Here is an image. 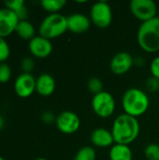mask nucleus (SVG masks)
<instances>
[{"mask_svg":"<svg viewBox=\"0 0 159 160\" xmlns=\"http://www.w3.org/2000/svg\"><path fill=\"white\" fill-rule=\"evenodd\" d=\"M140 130L141 127L137 118L122 113L114 119L111 131L114 143L129 145L139 137Z\"/></svg>","mask_w":159,"mask_h":160,"instance_id":"1","label":"nucleus"},{"mask_svg":"<svg viewBox=\"0 0 159 160\" xmlns=\"http://www.w3.org/2000/svg\"><path fill=\"white\" fill-rule=\"evenodd\" d=\"M150 98L142 89L132 87L127 89L122 98L124 113L138 118L143 115L149 109Z\"/></svg>","mask_w":159,"mask_h":160,"instance_id":"2","label":"nucleus"},{"mask_svg":"<svg viewBox=\"0 0 159 160\" xmlns=\"http://www.w3.org/2000/svg\"><path fill=\"white\" fill-rule=\"evenodd\" d=\"M137 41L142 50L146 52L159 51V18L157 17L142 22L137 32Z\"/></svg>","mask_w":159,"mask_h":160,"instance_id":"3","label":"nucleus"},{"mask_svg":"<svg viewBox=\"0 0 159 160\" xmlns=\"http://www.w3.org/2000/svg\"><path fill=\"white\" fill-rule=\"evenodd\" d=\"M67 31V17L61 13L47 15L38 26L39 36L50 40L61 37Z\"/></svg>","mask_w":159,"mask_h":160,"instance_id":"4","label":"nucleus"},{"mask_svg":"<svg viewBox=\"0 0 159 160\" xmlns=\"http://www.w3.org/2000/svg\"><path fill=\"white\" fill-rule=\"evenodd\" d=\"M91 105L95 114L100 118L111 117L116 108V102L113 96L107 91H102L94 95Z\"/></svg>","mask_w":159,"mask_h":160,"instance_id":"5","label":"nucleus"},{"mask_svg":"<svg viewBox=\"0 0 159 160\" xmlns=\"http://www.w3.org/2000/svg\"><path fill=\"white\" fill-rule=\"evenodd\" d=\"M90 20L98 28H107L111 25L113 14L112 7L105 1H98L93 4L90 9Z\"/></svg>","mask_w":159,"mask_h":160,"instance_id":"6","label":"nucleus"},{"mask_svg":"<svg viewBox=\"0 0 159 160\" xmlns=\"http://www.w3.org/2000/svg\"><path fill=\"white\" fill-rule=\"evenodd\" d=\"M129 7L132 15L142 22L158 17L157 6L153 0H132Z\"/></svg>","mask_w":159,"mask_h":160,"instance_id":"7","label":"nucleus"},{"mask_svg":"<svg viewBox=\"0 0 159 160\" xmlns=\"http://www.w3.org/2000/svg\"><path fill=\"white\" fill-rule=\"evenodd\" d=\"M56 128L64 134L71 135L77 132L81 127L80 117L71 111H64L56 116Z\"/></svg>","mask_w":159,"mask_h":160,"instance_id":"8","label":"nucleus"},{"mask_svg":"<svg viewBox=\"0 0 159 160\" xmlns=\"http://www.w3.org/2000/svg\"><path fill=\"white\" fill-rule=\"evenodd\" d=\"M36 80L32 73L22 72L14 81V90L18 97L22 98H29L36 91Z\"/></svg>","mask_w":159,"mask_h":160,"instance_id":"9","label":"nucleus"},{"mask_svg":"<svg viewBox=\"0 0 159 160\" xmlns=\"http://www.w3.org/2000/svg\"><path fill=\"white\" fill-rule=\"evenodd\" d=\"M134 65V58L127 52H117L110 62L111 71L118 76L127 73Z\"/></svg>","mask_w":159,"mask_h":160,"instance_id":"10","label":"nucleus"},{"mask_svg":"<svg viewBox=\"0 0 159 160\" xmlns=\"http://www.w3.org/2000/svg\"><path fill=\"white\" fill-rule=\"evenodd\" d=\"M20 22L16 13L7 8H0V37L6 38L13 32Z\"/></svg>","mask_w":159,"mask_h":160,"instance_id":"11","label":"nucleus"},{"mask_svg":"<svg viewBox=\"0 0 159 160\" xmlns=\"http://www.w3.org/2000/svg\"><path fill=\"white\" fill-rule=\"evenodd\" d=\"M28 49L33 56L37 58H46L52 52V44L50 39L38 35L29 41Z\"/></svg>","mask_w":159,"mask_h":160,"instance_id":"12","label":"nucleus"},{"mask_svg":"<svg viewBox=\"0 0 159 160\" xmlns=\"http://www.w3.org/2000/svg\"><path fill=\"white\" fill-rule=\"evenodd\" d=\"M67 31L74 34H82L89 30L91 20L82 13H72L67 17Z\"/></svg>","mask_w":159,"mask_h":160,"instance_id":"13","label":"nucleus"},{"mask_svg":"<svg viewBox=\"0 0 159 160\" xmlns=\"http://www.w3.org/2000/svg\"><path fill=\"white\" fill-rule=\"evenodd\" d=\"M90 141L93 145L98 148L112 147L114 144L112 131L103 128H97L94 129L90 134Z\"/></svg>","mask_w":159,"mask_h":160,"instance_id":"14","label":"nucleus"},{"mask_svg":"<svg viewBox=\"0 0 159 160\" xmlns=\"http://www.w3.org/2000/svg\"><path fill=\"white\" fill-rule=\"evenodd\" d=\"M55 90V81L49 73L40 74L36 80V92L42 97H50Z\"/></svg>","mask_w":159,"mask_h":160,"instance_id":"15","label":"nucleus"},{"mask_svg":"<svg viewBox=\"0 0 159 160\" xmlns=\"http://www.w3.org/2000/svg\"><path fill=\"white\" fill-rule=\"evenodd\" d=\"M110 160H132L133 154L129 145L114 143L109 153Z\"/></svg>","mask_w":159,"mask_h":160,"instance_id":"16","label":"nucleus"},{"mask_svg":"<svg viewBox=\"0 0 159 160\" xmlns=\"http://www.w3.org/2000/svg\"><path fill=\"white\" fill-rule=\"evenodd\" d=\"M15 33L22 39L30 41L33 38L36 37V28L34 24L28 20L20 21L16 26Z\"/></svg>","mask_w":159,"mask_h":160,"instance_id":"17","label":"nucleus"},{"mask_svg":"<svg viewBox=\"0 0 159 160\" xmlns=\"http://www.w3.org/2000/svg\"><path fill=\"white\" fill-rule=\"evenodd\" d=\"M65 0H41L40 6L41 8L49 12V14L59 13V11L65 7Z\"/></svg>","mask_w":159,"mask_h":160,"instance_id":"18","label":"nucleus"},{"mask_svg":"<svg viewBox=\"0 0 159 160\" xmlns=\"http://www.w3.org/2000/svg\"><path fill=\"white\" fill-rule=\"evenodd\" d=\"M96 150L91 146H83L77 152L74 160H96Z\"/></svg>","mask_w":159,"mask_h":160,"instance_id":"19","label":"nucleus"},{"mask_svg":"<svg viewBox=\"0 0 159 160\" xmlns=\"http://www.w3.org/2000/svg\"><path fill=\"white\" fill-rule=\"evenodd\" d=\"M87 88L94 95H97V94L104 91L103 83H102L101 80L97 77H93V78L89 79V81L87 82Z\"/></svg>","mask_w":159,"mask_h":160,"instance_id":"20","label":"nucleus"},{"mask_svg":"<svg viewBox=\"0 0 159 160\" xmlns=\"http://www.w3.org/2000/svg\"><path fill=\"white\" fill-rule=\"evenodd\" d=\"M144 156L147 160H159V145L150 143L144 149Z\"/></svg>","mask_w":159,"mask_h":160,"instance_id":"21","label":"nucleus"},{"mask_svg":"<svg viewBox=\"0 0 159 160\" xmlns=\"http://www.w3.org/2000/svg\"><path fill=\"white\" fill-rule=\"evenodd\" d=\"M10 55V48L6 38L0 37V64L6 63Z\"/></svg>","mask_w":159,"mask_h":160,"instance_id":"22","label":"nucleus"},{"mask_svg":"<svg viewBox=\"0 0 159 160\" xmlns=\"http://www.w3.org/2000/svg\"><path fill=\"white\" fill-rule=\"evenodd\" d=\"M12 75V70L7 63L0 64V83L7 82Z\"/></svg>","mask_w":159,"mask_h":160,"instance_id":"23","label":"nucleus"},{"mask_svg":"<svg viewBox=\"0 0 159 160\" xmlns=\"http://www.w3.org/2000/svg\"><path fill=\"white\" fill-rule=\"evenodd\" d=\"M35 66H36L35 61L30 56H26L22 58L21 62V68L23 73H32V71L35 68Z\"/></svg>","mask_w":159,"mask_h":160,"instance_id":"24","label":"nucleus"},{"mask_svg":"<svg viewBox=\"0 0 159 160\" xmlns=\"http://www.w3.org/2000/svg\"><path fill=\"white\" fill-rule=\"evenodd\" d=\"M5 8L16 12L20 8L25 6V2L23 0H7L4 2Z\"/></svg>","mask_w":159,"mask_h":160,"instance_id":"25","label":"nucleus"},{"mask_svg":"<svg viewBox=\"0 0 159 160\" xmlns=\"http://www.w3.org/2000/svg\"><path fill=\"white\" fill-rule=\"evenodd\" d=\"M146 88L151 93H156L159 91V80L154 77L150 78L146 82Z\"/></svg>","mask_w":159,"mask_h":160,"instance_id":"26","label":"nucleus"},{"mask_svg":"<svg viewBox=\"0 0 159 160\" xmlns=\"http://www.w3.org/2000/svg\"><path fill=\"white\" fill-rule=\"evenodd\" d=\"M150 71L152 74V77L159 80V55L155 57L150 65Z\"/></svg>","mask_w":159,"mask_h":160,"instance_id":"27","label":"nucleus"},{"mask_svg":"<svg viewBox=\"0 0 159 160\" xmlns=\"http://www.w3.org/2000/svg\"><path fill=\"white\" fill-rule=\"evenodd\" d=\"M41 121L45 124H52L56 121V116L52 112H44L41 114Z\"/></svg>","mask_w":159,"mask_h":160,"instance_id":"28","label":"nucleus"},{"mask_svg":"<svg viewBox=\"0 0 159 160\" xmlns=\"http://www.w3.org/2000/svg\"><path fill=\"white\" fill-rule=\"evenodd\" d=\"M15 13H16V15H17V17L19 18L20 21L27 20V17H28V9H27L26 6H24L22 8H20L19 10H17Z\"/></svg>","mask_w":159,"mask_h":160,"instance_id":"29","label":"nucleus"},{"mask_svg":"<svg viewBox=\"0 0 159 160\" xmlns=\"http://www.w3.org/2000/svg\"><path fill=\"white\" fill-rule=\"evenodd\" d=\"M4 126H5V120H4V118L0 115V130L4 128Z\"/></svg>","mask_w":159,"mask_h":160,"instance_id":"30","label":"nucleus"},{"mask_svg":"<svg viewBox=\"0 0 159 160\" xmlns=\"http://www.w3.org/2000/svg\"><path fill=\"white\" fill-rule=\"evenodd\" d=\"M34 160H48L47 158H36V159Z\"/></svg>","mask_w":159,"mask_h":160,"instance_id":"31","label":"nucleus"},{"mask_svg":"<svg viewBox=\"0 0 159 160\" xmlns=\"http://www.w3.org/2000/svg\"><path fill=\"white\" fill-rule=\"evenodd\" d=\"M0 160H5V158H4L3 157H1V156H0Z\"/></svg>","mask_w":159,"mask_h":160,"instance_id":"32","label":"nucleus"},{"mask_svg":"<svg viewBox=\"0 0 159 160\" xmlns=\"http://www.w3.org/2000/svg\"><path fill=\"white\" fill-rule=\"evenodd\" d=\"M158 18H159V16H158Z\"/></svg>","mask_w":159,"mask_h":160,"instance_id":"33","label":"nucleus"}]
</instances>
